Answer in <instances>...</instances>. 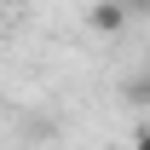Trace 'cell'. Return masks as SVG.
I'll use <instances>...</instances> for the list:
<instances>
[{
	"mask_svg": "<svg viewBox=\"0 0 150 150\" xmlns=\"http://www.w3.org/2000/svg\"><path fill=\"white\" fill-rule=\"evenodd\" d=\"M87 23H93L98 35H121L127 29V0H98L93 12H87Z\"/></svg>",
	"mask_w": 150,
	"mask_h": 150,
	"instance_id": "6da1fadb",
	"label": "cell"
},
{
	"mask_svg": "<svg viewBox=\"0 0 150 150\" xmlns=\"http://www.w3.org/2000/svg\"><path fill=\"white\" fill-rule=\"evenodd\" d=\"M0 29H6V0H0Z\"/></svg>",
	"mask_w": 150,
	"mask_h": 150,
	"instance_id": "7a4b0ae2",
	"label": "cell"
}]
</instances>
